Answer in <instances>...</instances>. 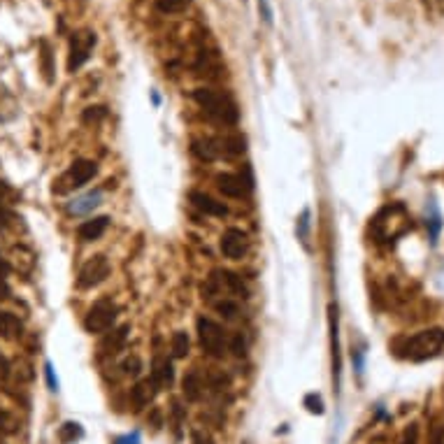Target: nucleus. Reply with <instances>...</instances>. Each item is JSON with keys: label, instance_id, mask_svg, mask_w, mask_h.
<instances>
[{"label": "nucleus", "instance_id": "nucleus-1", "mask_svg": "<svg viewBox=\"0 0 444 444\" xmlns=\"http://www.w3.org/2000/svg\"><path fill=\"white\" fill-rule=\"evenodd\" d=\"M444 349V328H425L414 335L400 337L393 342V354L412 363L435 358Z\"/></svg>", "mask_w": 444, "mask_h": 444}, {"label": "nucleus", "instance_id": "nucleus-2", "mask_svg": "<svg viewBox=\"0 0 444 444\" xmlns=\"http://www.w3.org/2000/svg\"><path fill=\"white\" fill-rule=\"evenodd\" d=\"M193 100L198 102V107H203L205 114H210L212 119L219 121L223 126H237L240 121V109L237 102L233 100V96L223 93V91L210 89V87H200L193 91Z\"/></svg>", "mask_w": 444, "mask_h": 444}, {"label": "nucleus", "instance_id": "nucleus-3", "mask_svg": "<svg viewBox=\"0 0 444 444\" xmlns=\"http://www.w3.org/2000/svg\"><path fill=\"white\" fill-rule=\"evenodd\" d=\"M200 293L203 298H208L212 300L214 296H221L228 293V296H237V298H249V289L245 284V279H242L237 272L233 270H223V267H217L212 275L205 279L203 287H200Z\"/></svg>", "mask_w": 444, "mask_h": 444}, {"label": "nucleus", "instance_id": "nucleus-4", "mask_svg": "<svg viewBox=\"0 0 444 444\" xmlns=\"http://www.w3.org/2000/svg\"><path fill=\"white\" fill-rule=\"evenodd\" d=\"M196 333H198V344L212 358H223L228 351V337L221 324H217L210 316H198L196 321Z\"/></svg>", "mask_w": 444, "mask_h": 444}, {"label": "nucleus", "instance_id": "nucleus-5", "mask_svg": "<svg viewBox=\"0 0 444 444\" xmlns=\"http://www.w3.org/2000/svg\"><path fill=\"white\" fill-rule=\"evenodd\" d=\"M117 319H119V307L109 298H102V300L93 302V307L84 316V331L89 335H105L107 331L114 328Z\"/></svg>", "mask_w": 444, "mask_h": 444}, {"label": "nucleus", "instance_id": "nucleus-6", "mask_svg": "<svg viewBox=\"0 0 444 444\" xmlns=\"http://www.w3.org/2000/svg\"><path fill=\"white\" fill-rule=\"evenodd\" d=\"M96 175H98V163L89 161V158H77V161L58 177V181L54 184V191L70 193V191H75V188L87 186Z\"/></svg>", "mask_w": 444, "mask_h": 444}, {"label": "nucleus", "instance_id": "nucleus-7", "mask_svg": "<svg viewBox=\"0 0 444 444\" xmlns=\"http://www.w3.org/2000/svg\"><path fill=\"white\" fill-rule=\"evenodd\" d=\"M109 272H112V265H109V260L102 256V254H96V256H91L87 263L79 267L77 289L89 291V289L100 287V284L109 277Z\"/></svg>", "mask_w": 444, "mask_h": 444}, {"label": "nucleus", "instance_id": "nucleus-8", "mask_svg": "<svg viewBox=\"0 0 444 444\" xmlns=\"http://www.w3.org/2000/svg\"><path fill=\"white\" fill-rule=\"evenodd\" d=\"M96 47L93 30H77L70 38V54H68V70L77 72L91 58V52Z\"/></svg>", "mask_w": 444, "mask_h": 444}, {"label": "nucleus", "instance_id": "nucleus-9", "mask_svg": "<svg viewBox=\"0 0 444 444\" xmlns=\"http://www.w3.org/2000/svg\"><path fill=\"white\" fill-rule=\"evenodd\" d=\"M217 188L226 198H245L247 193L254 188L252 170L245 168V173H242V175H235V173H221V175H217Z\"/></svg>", "mask_w": 444, "mask_h": 444}, {"label": "nucleus", "instance_id": "nucleus-10", "mask_svg": "<svg viewBox=\"0 0 444 444\" xmlns=\"http://www.w3.org/2000/svg\"><path fill=\"white\" fill-rule=\"evenodd\" d=\"M219 249L221 254L230 260H240L249 252V237L245 230L240 228H228L223 230L221 240H219Z\"/></svg>", "mask_w": 444, "mask_h": 444}, {"label": "nucleus", "instance_id": "nucleus-11", "mask_svg": "<svg viewBox=\"0 0 444 444\" xmlns=\"http://www.w3.org/2000/svg\"><path fill=\"white\" fill-rule=\"evenodd\" d=\"M129 335H131V326L129 324L107 331L105 335H102L100 344H98L100 356H117L119 351H124L126 342H129Z\"/></svg>", "mask_w": 444, "mask_h": 444}, {"label": "nucleus", "instance_id": "nucleus-12", "mask_svg": "<svg viewBox=\"0 0 444 444\" xmlns=\"http://www.w3.org/2000/svg\"><path fill=\"white\" fill-rule=\"evenodd\" d=\"M188 200H191V205L196 208L198 212H203L205 217H226L228 214V208L223 203H219L217 198H212L210 193L205 191H191L188 193Z\"/></svg>", "mask_w": 444, "mask_h": 444}, {"label": "nucleus", "instance_id": "nucleus-13", "mask_svg": "<svg viewBox=\"0 0 444 444\" xmlns=\"http://www.w3.org/2000/svg\"><path fill=\"white\" fill-rule=\"evenodd\" d=\"M149 379L154 381L158 391H161V388H170V386H173V379H175L173 361H168L166 356L158 354V356L154 358V363H151V375H149Z\"/></svg>", "mask_w": 444, "mask_h": 444}, {"label": "nucleus", "instance_id": "nucleus-14", "mask_svg": "<svg viewBox=\"0 0 444 444\" xmlns=\"http://www.w3.org/2000/svg\"><path fill=\"white\" fill-rule=\"evenodd\" d=\"M109 228V217H91L84 223H79L77 228V237L82 242H96L105 235V230Z\"/></svg>", "mask_w": 444, "mask_h": 444}, {"label": "nucleus", "instance_id": "nucleus-15", "mask_svg": "<svg viewBox=\"0 0 444 444\" xmlns=\"http://www.w3.org/2000/svg\"><path fill=\"white\" fill-rule=\"evenodd\" d=\"M181 391H184V398L191 400V403H198V400L203 398L205 379L196 368L188 370V373L184 375V379H181Z\"/></svg>", "mask_w": 444, "mask_h": 444}, {"label": "nucleus", "instance_id": "nucleus-16", "mask_svg": "<svg viewBox=\"0 0 444 444\" xmlns=\"http://www.w3.org/2000/svg\"><path fill=\"white\" fill-rule=\"evenodd\" d=\"M331 349H333V377L340 384L342 358H340V333H337V305H331Z\"/></svg>", "mask_w": 444, "mask_h": 444}, {"label": "nucleus", "instance_id": "nucleus-17", "mask_svg": "<svg viewBox=\"0 0 444 444\" xmlns=\"http://www.w3.org/2000/svg\"><path fill=\"white\" fill-rule=\"evenodd\" d=\"M100 200H102V191L100 188H96V191H89V193H84V196L72 200V203L68 205V212L70 214H89V212H93L96 208H98Z\"/></svg>", "mask_w": 444, "mask_h": 444}, {"label": "nucleus", "instance_id": "nucleus-18", "mask_svg": "<svg viewBox=\"0 0 444 444\" xmlns=\"http://www.w3.org/2000/svg\"><path fill=\"white\" fill-rule=\"evenodd\" d=\"M156 391H158V388H156V384L151 379L137 381V384L131 388V400H133V405H135V410H142V407H147L151 400H154Z\"/></svg>", "mask_w": 444, "mask_h": 444}, {"label": "nucleus", "instance_id": "nucleus-19", "mask_svg": "<svg viewBox=\"0 0 444 444\" xmlns=\"http://www.w3.org/2000/svg\"><path fill=\"white\" fill-rule=\"evenodd\" d=\"M21 333H23V324L19 321V316L8 312V309H0V337L19 340Z\"/></svg>", "mask_w": 444, "mask_h": 444}, {"label": "nucleus", "instance_id": "nucleus-20", "mask_svg": "<svg viewBox=\"0 0 444 444\" xmlns=\"http://www.w3.org/2000/svg\"><path fill=\"white\" fill-rule=\"evenodd\" d=\"M193 154L198 158H203V161H217L219 156H221V151H219V142L214 137H200V140H193Z\"/></svg>", "mask_w": 444, "mask_h": 444}, {"label": "nucleus", "instance_id": "nucleus-21", "mask_svg": "<svg viewBox=\"0 0 444 444\" xmlns=\"http://www.w3.org/2000/svg\"><path fill=\"white\" fill-rule=\"evenodd\" d=\"M219 151L221 156H240L245 154V137L242 135H226V137H219Z\"/></svg>", "mask_w": 444, "mask_h": 444}, {"label": "nucleus", "instance_id": "nucleus-22", "mask_svg": "<svg viewBox=\"0 0 444 444\" xmlns=\"http://www.w3.org/2000/svg\"><path fill=\"white\" fill-rule=\"evenodd\" d=\"M170 351H173L175 358H186L188 351H191V337L184 331H177L173 335V342H170Z\"/></svg>", "mask_w": 444, "mask_h": 444}, {"label": "nucleus", "instance_id": "nucleus-23", "mask_svg": "<svg viewBox=\"0 0 444 444\" xmlns=\"http://www.w3.org/2000/svg\"><path fill=\"white\" fill-rule=\"evenodd\" d=\"M428 212H430V217H428V221H425V226H428L430 242L437 245V237H440V230H442V214L433 200H430V205H428Z\"/></svg>", "mask_w": 444, "mask_h": 444}, {"label": "nucleus", "instance_id": "nucleus-24", "mask_svg": "<svg viewBox=\"0 0 444 444\" xmlns=\"http://www.w3.org/2000/svg\"><path fill=\"white\" fill-rule=\"evenodd\" d=\"M214 309L221 314V319H226V321H235L237 316H240V307H237V302L230 300V298H221V300H217Z\"/></svg>", "mask_w": 444, "mask_h": 444}, {"label": "nucleus", "instance_id": "nucleus-25", "mask_svg": "<svg viewBox=\"0 0 444 444\" xmlns=\"http://www.w3.org/2000/svg\"><path fill=\"white\" fill-rule=\"evenodd\" d=\"M191 0H156V8L163 12V14H179L184 12Z\"/></svg>", "mask_w": 444, "mask_h": 444}, {"label": "nucleus", "instance_id": "nucleus-26", "mask_svg": "<svg viewBox=\"0 0 444 444\" xmlns=\"http://www.w3.org/2000/svg\"><path fill=\"white\" fill-rule=\"evenodd\" d=\"M309 219H312V212L309 210H302V214L300 219H298V223H296V233H298V240H302V242H307V237H309Z\"/></svg>", "mask_w": 444, "mask_h": 444}, {"label": "nucleus", "instance_id": "nucleus-27", "mask_svg": "<svg viewBox=\"0 0 444 444\" xmlns=\"http://www.w3.org/2000/svg\"><path fill=\"white\" fill-rule=\"evenodd\" d=\"M121 370H124V375H129V377H137L142 373V361H140L137 356H129L124 363H121Z\"/></svg>", "mask_w": 444, "mask_h": 444}, {"label": "nucleus", "instance_id": "nucleus-28", "mask_svg": "<svg viewBox=\"0 0 444 444\" xmlns=\"http://www.w3.org/2000/svg\"><path fill=\"white\" fill-rule=\"evenodd\" d=\"M77 437H82V428H79V423H63V428H60V440L72 442V440H77Z\"/></svg>", "mask_w": 444, "mask_h": 444}, {"label": "nucleus", "instance_id": "nucleus-29", "mask_svg": "<svg viewBox=\"0 0 444 444\" xmlns=\"http://www.w3.org/2000/svg\"><path fill=\"white\" fill-rule=\"evenodd\" d=\"M305 407H307V412H312V414H324V400H321L316 393L305 395Z\"/></svg>", "mask_w": 444, "mask_h": 444}, {"label": "nucleus", "instance_id": "nucleus-30", "mask_svg": "<svg viewBox=\"0 0 444 444\" xmlns=\"http://www.w3.org/2000/svg\"><path fill=\"white\" fill-rule=\"evenodd\" d=\"M233 354L240 358V356H245L247 354V340H245V335L242 333H237V335L233 337V342H230V346H228Z\"/></svg>", "mask_w": 444, "mask_h": 444}, {"label": "nucleus", "instance_id": "nucleus-31", "mask_svg": "<svg viewBox=\"0 0 444 444\" xmlns=\"http://www.w3.org/2000/svg\"><path fill=\"white\" fill-rule=\"evenodd\" d=\"M105 117H107L105 107H87L84 109V121H87V124H91V121H100Z\"/></svg>", "mask_w": 444, "mask_h": 444}, {"label": "nucleus", "instance_id": "nucleus-32", "mask_svg": "<svg viewBox=\"0 0 444 444\" xmlns=\"http://www.w3.org/2000/svg\"><path fill=\"white\" fill-rule=\"evenodd\" d=\"M42 63H45L47 82H52V52H49V45H47V42H42Z\"/></svg>", "mask_w": 444, "mask_h": 444}, {"label": "nucleus", "instance_id": "nucleus-33", "mask_svg": "<svg viewBox=\"0 0 444 444\" xmlns=\"http://www.w3.org/2000/svg\"><path fill=\"white\" fill-rule=\"evenodd\" d=\"M258 12L267 26H272V3L270 0H258Z\"/></svg>", "mask_w": 444, "mask_h": 444}, {"label": "nucleus", "instance_id": "nucleus-34", "mask_svg": "<svg viewBox=\"0 0 444 444\" xmlns=\"http://www.w3.org/2000/svg\"><path fill=\"white\" fill-rule=\"evenodd\" d=\"M45 375H47V384H49L52 391H58V379H56V375H54L52 363H45Z\"/></svg>", "mask_w": 444, "mask_h": 444}, {"label": "nucleus", "instance_id": "nucleus-35", "mask_svg": "<svg viewBox=\"0 0 444 444\" xmlns=\"http://www.w3.org/2000/svg\"><path fill=\"white\" fill-rule=\"evenodd\" d=\"M10 375H12V366H10V361H8V356L5 354H0V379H10Z\"/></svg>", "mask_w": 444, "mask_h": 444}, {"label": "nucleus", "instance_id": "nucleus-36", "mask_svg": "<svg viewBox=\"0 0 444 444\" xmlns=\"http://www.w3.org/2000/svg\"><path fill=\"white\" fill-rule=\"evenodd\" d=\"M417 437H419V428H417V423H412L410 428H407L403 444H417Z\"/></svg>", "mask_w": 444, "mask_h": 444}, {"label": "nucleus", "instance_id": "nucleus-37", "mask_svg": "<svg viewBox=\"0 0 444 444\" xmlns=\"http://www.w3.org/2000/svg\"><path fill=\"white\" fill-rule=\"evenodd\" d=\"M8 425H10V414L0 410V435L8 433Z\"/></svg>", "mask_w": 444, "mask_h": 444}, {"label": "nucleus", "instance_id": "nucleus-38", "mask_svg": "<svg viewBox=\"0 0 444 444\" xmlns=\"http://www.w3.org/2000/svg\"><path fill=\"white\" fill-rule=\"evenodd\" d=\"M114 442H117V444H140V437L137 435H126V437H117Z\"/></svg>", "mask_w": 444, "mask_h": 444}, {"label": "nucleus", "instance_id": "nucleus-39", "mask_svg": "<svg viewBox=\"0 0 444 444\" xmlns=\"http://www.w3.org/2000/svg\"><path fill=\"white\" fill-rule=\"evenodd\" d=\"M10 296V284L5 277H0V298H8Z\"/></svg>", "mask_w": 444, "mask_h": 444}, {"label": "nucleus", "instance_id": "nucleus-40", "mask_svg": "<svg viewBox=\"0 0 444 444\" xmlns=\"http://www.w3.org/2000/svg\"><path fill=\"white\" fill-rule=\"evenodd\" d=\"M8 275H10V265H8V260H5L3 256H0V277L8 279Z\"/></svg>", "mask_w": 444, "mask_h": 444}, {"label": "nucleus", "instance_id": "nucleus-41", "mask_svg": "<svg viewBox=\"0 0 444 444\" xmlns=\"http://www.w3.org/2000/svg\"><path fill=\"white\" fill-rule=\"evenodd\" d=\"M5 193H8V186H5L3 181H0V203H3V196H5Z\"/></svg>", "mask_w": 444, "mask_h": 444}]
</instances>
